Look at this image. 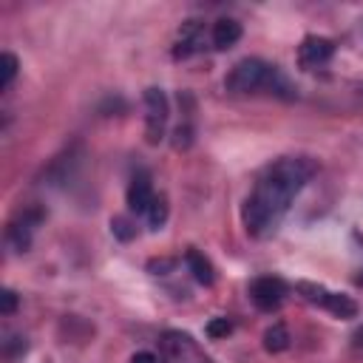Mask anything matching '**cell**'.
I'll return each instance as SVG.
<instances>
[{
    "label": "cell",
    "instance_id": "obj_1",
    "mask_svg": "<svg viewBox=\"0 0 363 363\" xmlns=\"http://www.w3.org/2000/svg\"><path fill=\"white\" fill-rule=\"evenodd\" d=\"M312 173L315 164L306 156H284L269 167H264V173L258 176L241 207V221L247 233L255 238L272 233Z\"/></svg>",
    "mask_w": 363,
    "mask_h": 363
},
{
    "label": "cell",
    "instance_id": "obj_2",
    "mask_svg": "<svg viewBox=\"0 0 363 363\" xmlns=\"http://www.w3.org/2000/svg\"><path fill=\"white\" fill-rule=\"evenodd\" d=\"M224 88L230 94H258V91H267V94H275L281 99H292L295 96V88L278 71V65H269V62H264L258 57H247V60L235 62L230 68V74L224 77Z\"/></svg>",
    "mask_w": 363,
    "mask_h": 363
},
{
    "label": "cell",
    "instance_id": "obj_3",
    "mask_svg": "<svg viewBox=\"0 0 363 363\" xmlns=\"http://www.w3.org/2000/svg\"><path fill=\"white\" fill-rule=\"evenodd\" d=\"M298 289L303 292L306 301L312 303H320L323 309H329L332 315L337 318H354L357 315V303L349 298V295H340V292H329L326 286H318V284H309V281H301Z\"/></svg>",
    "mask_w": 363,
    "mask_h": 363
},
{
    "label": "cell",
    "instance_id": "obj_4",
    "mask_svg": "<svg viewBox=\"0 0 363 363\" xmlns=\"http://www.w3.org/2000/svg\"><path fill=\"white\" fill-rule=\"evenodd\" d=\"M145 108H147V142L150 145H159L162 136H164V125H167V96L162 88H147L145 91Z\"/></svg>",
    "mask_w": 363,
    "mask_h": 363
},
{
    "label": "cell",
    "instance_id": "obj_5",
    "mask_svg": "<svg viewBox=\"0 0 363 363\" xmlns=\"http://www.w3.org/2000/svg\"><path fill=\"white\" fill-rule=\"evenodd\" d=\"M284 295H286V284L281 278H275V275H261V278H255L250 284V298L264 312L278 309L281 301H284Z\"/></svg>",
    "mask_w": 363,
    "mask_h": 363
},
{
    "label": "cell",
    "instance_id": "obj_6",
    "mask_svg": "<svg viewBox=\"0 0 363 363\" xmlns=\"http://www.w3.org/2000/svg\"><path fill=\"white\" fill-rule=\"evenodd\" d=\"M332 54H335V43L332 40L309 34V37H303V43L298 48V62L312 71V68H323L332 60Z\"/></svg>",
    "mask_w": 363,
    "mask_h": 363
},
{
    "label": "cell",
    "instance_id": "obj_7",
    "mask_svg": "<svg viewBox=\"0 0 363 363\" xmlns=\"http://www.w3.org/2000/svg\"><path fill=\"white\" fill-rule=\"evenodd\" d=\"M153 199H156V193H153L150 176H147L145 170H139V173L130 179V184H128V210L136 213V216H145V213L150 210Z\"/></svg>",
    "mask_w": 363,
    "mask_h": 363
},
{
    "label": "cell",
    "instance_id": "obj_8",
    "mask_svg": "<svg viewBox=\"0 0 363 363\" xmlns=\"http://www.w3.org/2000/svg\"><path fill=\"white\" fill-rule=\"evenodd\" d=\"M199 45H201V20H184L182 28H179V37H176L173 57L176 60H184V57L196 54Z\"/></svg>",
    "mask_w": 363,
    "mask_h": 363
},
{
    "label": "cell",
    "instance_id": "obj_9",
    "mask_svg": "<svg viewBox=\"0 0 363 363\" xmlns=\"http://www.w3.org/2000/svg\"><path fill=\"white\" fill-rule=\"evenodd\" d=\"M210 40H213V48H218V51L233 48V45L241 40V23H235V20H230V17L216 20Z\"/></svg>",
    "mask_w": 363,
    "mask_h": 363
},
{
    "label": "cell",
    "instance_id": "obj_10",
    "mask_svg": "<svg viewBox=\"0 0 363 363\" xmlns=\"http://www.w3.org/2000/svg\"><path fill=\"white\" fill-rule=\"evenodd\" d=\"M184 264H187L190 275H193L201 286H210V284L216 281V275H213V264H210L199 250H187V252H184Z\"/></svg>",
    "mask_w": 363,
    "mask_h": 363
},
{
    "label": "cell",
    "instance_id": "obj_11",
    "mask_svg": "<svg viewBox=\"0 0 363 363\" xmlns=\"http://www.w3.org/2000/svg\"><path fill=\"white\" fill-rule=\"evenodd\" d=\"M289 346V332H286V326L284 323H272L267 332H264V349L267 352H284Z\"/></svg>",
    "mask_w": 363,
    "mask_h": 363
},
{
    "label": "cell",
    "instance_id": "obj_12",
    "mask_svg": "<svg viewBox=\"0 0 363 363\" xmlns=\"http://www.w3.org/2000/svg\"><path fill=\"white\" fill-rule=\"evenodd\" d=\"M145 216H147L150 230H162L164 221H167V199H164V196H156L153 204H150V210H147Z\"/></svg>",
    "mask_w": 363,
    "mask_h": 363
},
{
    "label": "cell",
    "instance_id": "obj_13",
    "mask_svg": "<svg viewBox=\"0 0 363 363\" xmlns=\"http://www.w3.org/2000/svg\"><path fill=\"white\" fill-rule=\"evenodd\" d=\"M17 68H20L17 57H14L11 51H6V54L0 57V88H3V91H6V88L14 82V77H17Z\"/></svg>",
    "mask_w": 363,
    "mask_h": 363
},
{
    "label": "cell",
    "instance_id": "obj_14",
    "mask_svg": "<svg viewBox=\"0 0 363 363\" xmlns=\"http://www.w3.org/2000/svg\"><path fill=\"white\" fill-rule=\"evenodd\" d=\"M111 230H113V235H116V238H122V241H130V238L136 235V230L130 227V221H128V218H122V216L111 218Z\"/></svg>",
    "mask_w": 363,
    "mask_h": 363
},
{
    "label": "cell",
    "instance_id": "obj_15",
    "mask_svg": "<svg viewBox=\"0 0 363 363\" xmlns=\"http://www.w3.org/2000/svg\"><path fill=\"white\" fill-rule=\"evenodd\" d=\"M230 329H233V323H230L227 318H216V320H210V323H207V335H210V337L230 335Z\"/></svg>",
    "mask_w": 363,
    "mask_h": 363
},
{
    "label": "cell",
    "instance_id": "obj_16",
    "mask_svg": "<svg viewBox=\"0 0 363 363\" xmlns=\"http://www.w3.org/2000/svg\"><path fill=\"white\" fill-rule=\"evenodd\" d=\"M0 301H3V303H0V312H3V315H11V312L17 309V295H14L11 289H3Z\"/></svg>",
    "mask_w": 363,
    "mask_h": 363
},
{
    "label": "cell",
    "instance_id": "obj_17",
    "mask_svg": "<svg viewBox=\"0 0 363 363\" xmlns=\"http://www.w3.org/2000/svg\"><path fill=\"white\" fill-rule=\"evenodd\" d=\"M130 363H159V360H156V354H150V352H136V354L130 357Z\"/></svg>",
    "mask_w": 363,
    "mask_h": 363
}]
</instances>
